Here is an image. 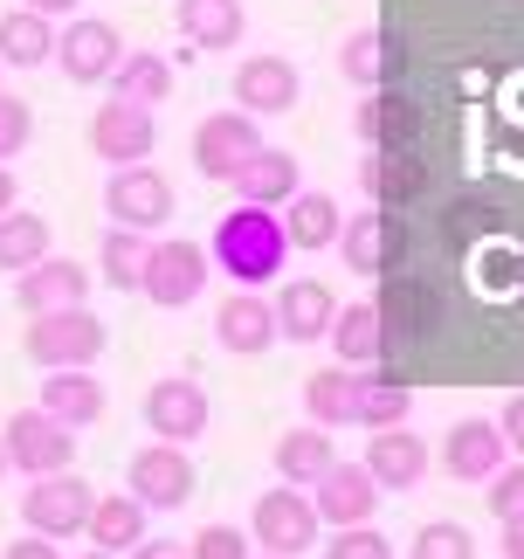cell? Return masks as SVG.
<instances>
[{
  "label": "cell",
  "mask_w": 524,
  "mask_h": 559,
  "mask_svg": "<svg viewBox=\"0 0 524 559\" xmlns=\"http://www.w3.org/2000/svg\"><path fill=\"white\" fill-rule=\"evenodd\" d=\"M228 187H235V201H249V207H283V201L303 187V166H297V153H276V145H262V153H255Z\"/></svg>",
  "instance_id": "27"
},
{
  "label": "cell",
  "mask_w": 524,
  "mask_h": 559,
  "mask_svg": "<svg viewBox=\"0 0 524 559\" xmlns=\"http://www.w3.org/2000/svg\"><path fill=\"white\" fill-rule=\"evenodd\" d=\"M318 504H311V490H297V484H283V490H262L255 511H249V539L255 552H283V559H303L318 546Z\"/></svg>",
  "instance_id": "3"
},
{
  "label": "cell",
  "mask_w": 524,
  "mask_h": 559,
  "mask_svg": "<svg viewBox=\"0 0 524 559\" xmlns=\"http://www.w3.org/2000/svg\"><path fill=\"white\" fill-rule=\"evenodd\" d=\"M111 97H124V104H166L172 97V62L145 56V49H124V62L111 70Z\"/></svg>",
  "instance_id": "34"
},
{
  "label": "cell",
  "mask_w": 524,
  "mask_h": 559,
  "mask_svg": "<svg viewBox=\"0 0 524 559\" xmlns=\"http://www.w3.org/2000/svg\"><path fill=\"white\" fill-rule=\"evenodd\" d=\"M297 97H303V76L290 56H242L235 62V104L249 118H283V111H297Z\"/></svg>",
  "instance_id": "15"
},
{
  "label": "cell",
  "mask_w": 524,
  "mask_h": 559,
  "mask_svg": "<svg viewBox=\"0 0 524 559\" xmlns=\"http://www.w3.org/2000/svg\"><path fill=\"white\" fill-rule=\"evenodd\" d=\"M380 498H386V490L373 484V469H366V463H332V469L311 484V504H318V519L332 525V532H345V525H373Z\"/></svg>",
  "instance_id": "14"
},
{
  "label": "cell",
  "mask_w": 524,
  "mask_h": 559,
  "mask_svg": "<svg viewBox=\"0 0 524 559\" xmlns=\"http://www.w3.org/2000/svg\"><path fill=\"white\" fill-rule=\"evenodd\" d=\"M41 255H49V222L41 214H28V207H8L0 214V270H35Z\"/></svg>",
  "instance_id": "35"
},
{
  "label": "cell",
  "mask_w": 524,
  "mask_h": 559,
  "mask_svg": "<svg viewBox=\"0 0 524 559\" xmlns=\"http://www.w3.org/2000/svg\"><path fill=\"white\" fill-rule=\"evenodd\" d=\"M172 21H180V35H187V49H193V56L242 49V35H249L242 0H180V8H172Z\"/></svg>",
  "instance_id": "22"
},
{
  "label": "cell",
  "mask_w": 524,
  "mask_h": 559,
  "mask_svg": "<svg viewBox=\"0 0 524 559\" xmlns=\"http://www.w3.org/2000/svg\"><path fill=\"white\" fill-rule=\"evenodd\" d=\"M145 255H152V235L139 228H104V242H97V276L111 290H139V276H145Z\"/></svg>",
  "instance_id": "33"
},
{
  "label": "cell",
  "mask_w": 524,
  "mask_h": 559,
  "mask_svg": "<svg viewBox=\"0 0 524 559\" xmlns=\"http://www.w3.org/2000/svg\"><path fill=\"white\" fill-rule=\"evenodd\" d=\"M104 346H111V332H104V318H97L91 305L41 311L35 325L21 332V353H28L41 373H56V367H97Z\"/></svg>",
  "instance_id": "2"
},
{
  "label": "cell",
  "mask_w": 524,
  "mask_h": 559,
  "mask_svg": "<svg viewBox=\"0 0 524 559\" xmlns=\"http://www.w3.org/2000/svg\"><path fill=\"white\" fill-rule=\"evenodd\" d=\"M21 8H35V14H49V21H56V14H76L83 0H21Z\"/></svg>",
  "instance_id": "46"
},
{
  "label": "cell",
  "mask_w": 524,
  "mask_h": 559,
  "mask_svg": "<svg viewBox=\"0 0 524 559\" xmlns=\"http://www.w3.org/2000/svg\"><path fill=\"white\" fill-rule=\"evenodd\" d=\"M290 235H283V214L276 207H249L235 201L222 222H214V242H207V263L228 276L235 290H262L276 284V270L290 263Z\"/></svg>",
  "instance_id": "1"
},
{
  "label": "cell",
  "mask_w": 524,
  "mask_h": 559,
  "mask_svg": "<svg viewBox=\"0 0 524 559\" xmlns=\"http://www.w3.org/2000/svg\"><path fill=\"white\" fill-rule=\"evenodd\" d=\"M8 207H14V174L0 166V214H8Z\"/></svg>",
  "instance_id": "47"
},
{
  "label": "cell",
  "mask_w": 524,
  "mask_h": 559,
  "mask_svg": "<svg viewBox=\"0 0 524 559\" xmlns=\"http://www.w3.org/2000/svg\"><path fill=\"white\" fill-rule=\"evenodd\" d=\"M401 249H407V228H401V214H393V207L345 214V235H338L345 270H359V276H386V270H401Z\"/></svg>",
  "instance_id": "13"
},
{
  "label": "cell",
  "mask_w": 524,
  "mask_h": 559,
  "mask_svg": "<svg viewBox=\"0 0 524 559\" xmlns=\"http://www.w3.org/2000/svg\"><path fill=\"white\" fill-rule=\"evenodd\" d=\"M207 386L201 380H187V373H172V380H152L145 386V428H152V442H180L193 449L207 436Z\"/></svg>",
  "instance_id": "10"
},
{
  "label": "cell",
  "mask_w": 524,
  "mask_h": 559,
  "mask_svg": "<svg viewBox=\"0 0 524 559\" xmlns=\"http://www.w3.org/2000/svg\"><path fill=\"white\" fill-rule=\"evenodd\" d=\"M131 559H187V546H172V539H139V546H131Z\"/></svg>",
  "instance_id": "45"
},
{
  "label": "cell",
  "mask_w": 524,
  "mask_h": 559,
  "mask_svg": "<svg viewBox=\"0 0 524 559\" xmlns=\"http://www.w3.org/2000/svg\"><path fill=\"white\" fill-rule=\"evenodd\" d=\"M401 70H407V49H401L393 35H380V28H353V35H345L338 76L353 83V91H386Z\"/></svg>",
  "instance_id": "24"
},
{
  "label": "cell",
  "mask_w": 524,
  "mask_h": 559,
  "mask_svg": "<svg viewBox=\"0 0 524 559\" xmlns=\"http://www.w3.org/2000/svg\"><path fill=\"white\" fill-rule=\"evenodd\" d=\"M91 284H97V276L83 270V263H70V255H41L35 270L14 276V305L28 311V318H41V311H70V305H91Z\"/></svg>",
  "instance_id": "17"
},
{
  "label": "cell",
  "mask_w": 524,
  "mask_h": 559,
  "mask_svg": "<svg viewBox=\"0 0 524 559\" xmlns=\"http://www.w3.org/2000/svg\"><path fill=\"white\" fill-rule=\"evenodd\" d=\"M0 469H8V442H0Z\"/></svg>",
  "instance_id": "49"
},
{
  "label": "cell",
  "mask_w": 524,
  "mask_h": 559,
  "mask_svg": "<svg viewBox=\"0 0 524 559\" xmlns=\"http://www.w3.org/2000/svg\"><path fill=\"white\" fill-rule=\"evenodd\" d=\"M276 214H283V235H290V249H303V255H324V249L345 235V207L332 201V193H318V187H297Z\"/></svg>",
  "instance_id": "23"
},
{
  "label": "cell",
  "mask_w": 524,
  "mask_h": 559,
  "mask_svg": "<svg viewBox=\"0 0 524 559\" xmlns=\"http://www.w3.org/2000/svg\"><path fill=\"white\" fill-rule=\"evenodd\" d=\"M407 559H476V539H469V532L455 525V519H434V525L414 532Z\"/></svg>",
  "instance_id": "37"
},
{
  "label": "cell",
  "mask_w": 524,
  "mask_h": 559,
  "mask_svg": "<svg viewBox=\"0 0 524 559\" xmlns=\"http://www.w3.org/2000/svg\"><path fill=\"white\" fill-rule=\"evenodd\" d=\"M207 276H214V263H207L201 242H187V235H152L139 297H152L159 311H180V305H193V297L207 290Z\"/></svg>",
  "instance_id": "4"
},
{
  "label": "cell",
  "mask_w": 524,
  "mask_h": 559,
  "mask_svg": "<svg viewBox=\"0 0 524 559\" xmlns=\"http://www.w3.org/2000/svg\"><path fill=\"white\" fill-rule=\"evenodd\" d=\"M255 559H283V552H255Z\"/></svg>",
  "instance_id": "50"
},
{
  "label": "cell",
  "mask_w": 524,
  "mask_h": 559,
  "mask_svg": "<svg viewBox=\"0 0 524 559\" xmlns=\"http://www.w3.org/2000/svg\"><path fill=\"white\" fill-rule=\"evenodd\" d=\"M35 407H49V415L70 421V428H91V421H104V380L91 367H56L49 380H41Z\"/></svg>",
  "instance_id": "28"
},
{
  "label": "cell",
  "mask_w": 524,
  "mask_h": 559,
  "mask_svg": "<svg viewBox=\"0 0 524 559\" xmlns=\"http://www.w3.org/2000/svg\"><path fill=\"white\" fill-rule=\"evenodd\" d=\"M187 559H255V539L235 532V525H201L187 539Z\"/></svg>",
  "instance_id": "38"
},
{
  "label": "cell",
  "mask_w": 524,
  "mask_h": 559,
  "mask_svg": "<svg viewBox=\"0 0 524 559\" xmlns=\"http://www.w3.org/2000/svg\"><path fill=\"white\" fill-rule=\"evenodd\" d=\"M172 207H180V193H172V180H166L152 159H139V166H111V180H104V214H111L118 228L159 235V228L172 222Z\"/></svg>",
  "instance_id": "5"
},
{
  "label": "cell",
  "mask_w": 524,
  "mask_h": 559,
  "mask_svg": "<svg viewBox=\"0 0 524 559\" xmlns=\"http://www.w3.org/2000/svg\"><path fill=\"white\" fill-rule=\"evenodd\" d=\"M324 559H393V546H386V532H373V525H345V532H332Z\"/></svg>",
  "instance_id": "41"
},
{
  "label": "cell",
  "mask_w": 524,
  "mask_h": 559,
  "mask_svg": "<svg viewBox=\"0 0 524 559\" xmlns=\"http://www.w3.org/2000/svg\"><path fill=\"white\" fill-rule=\"evenodd\" d=\"M504 463H511V442H504V428L484 421V415L455 421L449 436H442V469H449L455 484H490Z\"/></svg>",
  "instance_id": "16"
},
{
  "label": "cell",
  "mask_w": 524,
  "mask_h": 559,
  "mask_svg": "<svg viewBox=\"0 0 524 559\" xmlns=\"http://www.w3.org/2000/svg\"><path fill=\"white\" fill-rule=\"evenodd\" d=\"M359 187L373 193V207H414L428 193V166L414 159V153H366L359 159Z\"/></svg>",
  "instance_id": "25"
},
{
  "label": "cell",
  "mask_w": 524,
  "mask_h": 559,
  "mask_svg": "<svg viewBox=\"0 0 524 559\" xmlns=\"http://www.w3.org/2000/svg\"><path fill=\"white\" fill-rule=\"evenodd\" d=\"M83 559H118V552H97V546H91V552H83Z\"/></svg>",
  "instance_id": "48"
},
{
  "label": "cell",
  "mask_w": 524,
  "mask_h": 559,
  "mask_svg": "<svg viewBox=\"0 0 524 559\" xmlns=\"http://www.w3.org/2000/svg\"><path fill=\"white\" fill-rule=\"evenodd\" d=\"M359 394H366V367H324V373L303 380V415L318 428H353Z\"/></svg>",
  "instance_id": "26"
},
{
  "label": "cell",
  "mask_w": 524,
  "mask_h": 559,
  "mask_svg": "<svg viewBox=\"0 0 524 559\" xmlns=\"http://www.w3.org/2000/svg\"><path fill=\"white\" fill-rule=\"evenodd\" d=\"M332 353H338V367H373V359H386L380 305H338V318H332Z\"/></svg>",
  "instance_id": "32"
},
{
  "label": "cell",
  "mask_w": 524,
  "mask_h": 559,
  "mask_svg": "<svg viewBox=\"0 0 524 559\" xmlns=\"http://www.w3.org/2000/svg\"><path fill=\"white\" fill-rule=\"evenodd\" d=\"M353 132L373 145V153H414V139H421V104L407 91H366V104L353 111Z\"/></svg>",
  "instance_id": "20"
},
{
  "label": "cell",
  "mask_w": 524,
  "mask_h": 559,
  "mask_svg": "<svg viewBox=\"0 0 524 559\" xmlns=\"http://www.w3.org/2000/svg\"><path fill=\"white\" fill-rule=\"evenodd\" d=\"M497 428H504L511 456H524V394H511V401H504V421H497Z\"/></svg>",
  "instance_id": "42"
},
{
  "label": "cell",
  "mask_w": 524,
  "mask_h": 559,
  "mask_svg": "<svg viewBox=\"0 0 524 559\" xmlns=\"http://www.w3.org/2000/svg\"><path fill=\"white\" fill-rule=\"evenodd\" d=\"M414 415V386L401 373H366V394H359V428H401Z\"/></svg>",
  "instance_id": "36"
},
{
  "label": "cell",
  "mask_w": 524,
  "mask_h": 559,
  "mask_svg": "<svg viewBox=\"0 0 524 559\" xmlns=\"http://www.w3.org/2000/svg\"><path fill=\"white\" fill-rule=\"evenodd\" d=\"M214 346L235 353V359L270 353V346H276V297H262V290L222 297V311H214Z\"/></svg>",
  "instance_id": "18"
},
{
  "label": "cell",
  "mask_w": 524,
  "mask_h": 559,
  "mask_svg": "<svg viewBox=\"0 0 524 559\" xmlns=\"http://www.w3.org/2000/svg\"><path fill=\"white\" fill-rule=\"evenodd\" d=\"M0 559H62V552H56V539H41V532H28V539H14L8 552H0Z\"/></svg>",
  "instance_id": "44"
},
{
  "label": "cell",
  "mask_w": 524,
  "mask_h": 559,
  "mask_svg": "<svg viewBox=\"0 0 524 559\" xmlns=\"http://www.w3.org/2000/svg\"><path fill=\"white\" fill-rule=\"evenodd\" d=\"M152 145H159V118H152V104L111 97V104L91 111V153L104 166H139V159H152Z\"/></svg>",
  "instance_id": "12"
},
{
  "label": "cell",
  "mask_w": 524,
  "mask_h": 559,
  "mask_svg": "<svg viewBox=\"0 0 524 559\" xmlns=\"http://www.w3.org/2000/svg\"><path fill=\"white\" fill-rule=\"evenodd\" d=\"M0 442H8V469H21V477H56V469L76 463V428L56 421L49 407H21V415H8Z\"/></svg>",
  "instance_id": "6"
},
{
  "label": "cell",
  "mask_w": 524,
  "mask_h": 559,
  "mask_svg": "<svg viewBox=\"0 0 524 559\" xmlns=\"http://www.w3.org/2000/svg\"><path fill=\"white\" fill-rule=\"evenodd\" d=\"M332 463H338V449H332V428L303 421V428H290V436H276V477H283V484L311 490V484H318Z\"/></svg>",
  "instance_id": "30"
},
{
  "label": "cell",
  "mask_w": 524,
  "mask_h": 559,
  "mask_svg": "<svg viewBox=\"0 0 524 559\" xmlns=\"http://www.w3.org/2000/svg\"><path fill=\"white\" fill-rule=\"evenodd\" d=\"M359 463L373 469V484H380V490H414V484L428 477L434 449H428V442L401 421V428H373V436H366V456H359Z\"/></svg>",
  "instance_id": "21"
},
{
  "label": "cell",
  "mask_w": 524,
  "mask_h": 559,
  "mask_svg": "<svg viewBox=\"0 0 524 559\" xmlns=\"http://www.w3.org/2000/svg\"><path fill=\"white\" fill-rule=\"evenodd\" d=\"M484 498H490V519H517L524 511V456H511L497 477L484 484Z\"/></svg>",
  "instance_id": "40"
},
{
  "label": "cell",
  "mask_w": 524,
  "mask_h": 559,
  "mask_svg": "<svg viewBox=\"0 0 524 559\" xmlns=\"http://www.w3.org/2000/svg\"><path fill=\"white\" fill-rule=\"evenodd\" d=\"M145 519H152V511H145L139 498H131V490H97L83 539H91L97 552H131V546L145 539Z\"/></svg>",
  "instance_id": "29"
},
{
  "label": "cell",
  "mask_w": 524,
  "mask_h": 559,
  "mask_svg": "<svg viewBox=\"0 0 524 559\" xmlns=\"http://www.w3.org/2000/svg\"><path fill=\"white\" fill-rule=\"evenodd\" d=\"M28 139H35V111H28V97H8V91H0V166L28 153Z\"/></svg>",
  "instance_id": "39"
},
{
  "label": "cell",
  "mask_w": 524,
  "mask_h": 559,
  "mask_svg": "<svg viewBox=\"0 0 524 559\" xmlns=\"http://www.w3.org/2000/svg\"><path fill=\"white\" fill-rule=\"evenodd\" d=\"M497 552L524 559V511H517V519H497Z\"/></svg>",
  "instance_id": "43"
},
{
  "label": "cell",
  "mask_w": 524,
  "mask_h": 559,
  "mask_svg": "<svg viewBox=\"0 0 524 559\" xmlns=\"http://www.w3.org/2000/svg\"><path fill=\"white\" fill-rule=\"evenodd\" d=\"M124 62V35L97 14H70V28H56V70L70 83H111Z\"/></svg>",
  "instance_id": "11"
},
{
  "label": "cell",
  "mask_w": 524,
  "mask_h": 559,
  "mask_svg": "<svg viewBox=\"0 0 524 559\" xmlns=\"http://www.w3.org/2000/svg\"><path fill=\"white\" fill-rule=\"evenodd\" d=\"M91 504L97 490L76 477V469H56V477H28V490H21V519H28V532H41V539H76L83 525H91Z\"/></svg>",
  "instance_id": "7"
},
{
  "label": "cell",
  "mask_w": 524,
  "mask_h": 559,
  "mask_svg": "<svg viewBox=\"0 0 524 559\" xmlns=\"http://www.w3.org/2000/svg\"><path fill=\"white\" fill-rule=\"evenodd\" d=\"M255 153H262V118H249L242 104L235 111H207L193 124V166H201V180H235Z\"/></svg>",
  "instance_id": "8"
},
{
  "label": "cell",
  "mask_w": 524,
  "mask_h": 559,
  "mask_svg": "<svg viewBox=\"0 0 524 559\" xmlns=\"http://www.w3.org/2000/svg\"><path fill=\"white\" fill-rule=\"evenodd\" d=\"M56 56V21L35 8H8L0 14V62L8 70H41Z\"/></svg>",
  "instance_id": "31"
},
{
  "label": "cell",
  "mask_w": 524,
  "mask_h": 559,
  "mask_svg": "<svg viewBox=\"0 0 524 559\" xmlns=\"http://www.w3.org/2000/svg\"><path fill=\"white\" fill-rule=\"evenodd\" d=\"M193 456L180 442H145L139 456H131V469H124V490L139 498L145 511H180L187 498H193Z\"/></svg>",
  "instance_id": "9"
},
{
  "label": "cell",
  "mask_w": 524,
  "mask_h": 559,
  "mask_svg": "<svg viewBox=\"0 0 524 559\" xmlns=\"http://www.w3.org/2000/svg\"><path fill=\"white\" fill-rule=\"evenodd\" d=\"M332 318H338V297H332V284H318V276H290V284L276 290V338H290V346L332 338Z\"/></svg>",
  "instance_id": "19"
}]
</instances>
